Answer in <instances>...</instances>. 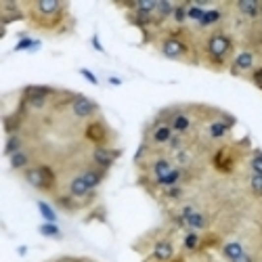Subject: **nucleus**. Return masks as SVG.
I'll list each match as a JSON object with an SVG mask.
<instances>
[{"label":"nucleus","mask_w":262,"mask_h":262,"mask_svg":"<svg viewBox=\"0 0 262 262\" xmlns=\"http://www.w3.org/2000/svg\"><path fill=\"white\" fill-rule=\"evenodd\" d=\"M80 176L86 180V185H88L90 189H97L101 182H103V170H97V168H88L84 170Z\"/></svg>","instance_id":"nucleus-13"},{"label":"nucleus","mask_w":262,"mask_h":262,"mask_svg":"<svg viewBox=\"0 0 262 262\" xmlns=\"http://www.w3.org/2000/svg\"><path fill=\"white\" fill-rule=\"evenodd\" d=\"M243 252H245V250H243V245H241L239 241H229V243L222 245V254H225V258H229V260L239 258Z\"/></svg>","instance_id":"nucleus-16"},{"label":"nucleus","mask_w":262,"mask_h":262,"mask_svg":"<svg viewBox=\"0 0 262 262\" xmlns=\"http://www.w3.org/2000/svg\"><path fill=\"white\" fill-rule=\"evenodd\" d=\"M71 111H74L76 117H82L84 120V117H90V116L97 114L99 107H97V103L88 97H76L71 101Z\"/></svg>","instance_id":"nucleus-3"},{"label":"nucleus","mask_w":262,"mask_h":262,"mask_svg":"<svg viewBox=\"0 0 262 262\" xmlns=\"http://www.w3.org/2000/svg\"><path fill=\"white\" fill-rule=\"evenodd\" d=\"M231 126H233V122H222V120H218V122H212L210 124L208 132H210L212 139H225L227 134H229V130H231Z\"/></svg>","instance_id":"nucleus-12"},{"label":"nucleus","mask_w":262,"mask_h":262,"mask_svg":"<svg viewBox=\"0 0 262 262\" xmlns=\"http://www.w3.org/2000/svg\"><path fill=\"white\" fill-rule=\"evenodd\" d=\"M29 46L34 49V46H38V42H34V40H29V38H26V40H21L17 46H15V49H17V51H23V49H29Z\"/></svg>","instance_id":"nucleus-35"},{"label":"nucleus","mask_w":262,"mask_h":262,"mask_svg":"<svg viewBox=\"0 0 262 262\" xmlns=\"http://www.w3.org/2000/svg\"><path fill=\"white\" fill-rule=\"evenodd\" d=\"M172 168H174V166H172L168 160H157V162L151 166V172H153L155 182H157V180H162V178H164L166 174H168Z\"/></svg>","instance_id":"nucleus-17"},{"label":"nucleus","mask_w":262,"mask_h":262,"mask_svg":"<svg viewBox=\"0 0 262 262\" xmlns=\"http://www.w3.org/2000/svg\"><path fill=\"white\" fill-rule=\"evenodd\" d=\"M17 151H21V139L17 134H9V139H6V145H4V153L6 155H15Z\"/></svg>","instance_id":"nucleus-21"},{"label":"nucleus","mask_w":262,"mask_h":262,"mask_svg":"<svg viewBox=\"0 0 262 262\" xmlns=\"http://www.w3.org/2000/svg\"><path fill=\"white\" fill-rule=\"evenodd\" d=\"M153 258L155 260H160V262H166V260H172L174 258V248H172V243L168 241H160L153 248Z\"/></svg>","instance_id":"nucleus-11"},{"label":"nucleus","mask_w":262,"mask_h":262,"mask_svg":"<svg viewBox=\"0 0 262 262\" xmlns=\"http://www.w3.org/2000/svg\"><path fill=\"white\" fill-rule=\"evenodd\" d=\"M185 227L191 229V231H200V229L208 227V218H205L204 214H200V212H193L189 218H185Z\"/></svg>","instance_id":"nucleus-14"},{"label":"nucleus","mask_w":262,"mask_h":262,"mask_svg":"<svg viewBox=\"0 0 262 262\" xmlns=\"http://www.w3.org/2000/svg\"><path fill=\"white\" fill-rule=\"evenodd\" d=\"M220 17H222V13H220V11H205V13H204V17H202V21H200V26H202V28L214 26V23H218V21H220Z\"/></svg>","instance_id":"nucleus-24"},{"label":"nucleus","mask_w":262,"mask_h":262,"mask_svg":"<svg viewBox=\"0 0 262 262\" xmlns=\"http://www.w3.org/2000/svg\"><path fill=\"white\" fill-rule=\"evenodd\" d=\"M252 82L262 90V67H258V69H254V71H252Z\"/></svg>","instance_id":"nucleus-34"},{"label":"nucleus","mask_w":262,"mask_h":262,"mask_svg":"<svg viewBox=\"0 0 262 262\" xmlns=\"http://www.w3.org/2000/svg\"><path fill=\"white\" fill-rule=\"evenodd\" d=\"M86 137H88L90 141H94V143H101L103 139V126L99 124V122H94V124H90L88 128H86Z\"/></svg>","instance_id":"nucleus-23"},{"label":"nucleus","mask_w":262,"mask_h":262,"mask_svg":"<svg viewBox=\"0 0 262 262\" xmlns=\"http://www.w3.org/2000/svg\"><path fill=\"white\" fill-rule=\"evenodd\" d=\"M204 13H205V11L202 9V6H191V4H189V9H187V17L200 23V21H202V17H204Z\"/></svg>","instance_id":"nucleus-30"},{"label":"nucleus","mask_w":262,"mask_h":262,"mask_svg":"<svg viewBox=\"0 0 262 262\" xmlns=\"http://www.w3.org/2000/svg\"><path fill=\"white\" fill-rule=\"evenodd\" d=\"M180 195H182V187L180 185L166 189V197H170V200H176V197H180Z\"/></svg>","instance_id":"nucleus-33"},{"label":"nucleus","mask_w":262,"mask_h":262,"mask_svg":"<svg viewBox=\"0 0 262 262\" xmlns=\"http://www.w3.org/2000/svg\"><path fill=\"white\" fill-rule=\"evenodd\" d=\"M187 9H189V4L185 2V4H176V9H174V21L176 23H185L189 17H187Z\"/></svg>","instance_id":"nucleus-26"},{"label":"nucleus","mask_w":262,"mask_h":262,"mask_svg":"<svg viewBox=\"0 0 262 262\" xmlns=\"http://www.w3.org/2000/svg\"><path fill=\"white\" fill-rule=\"evenodd\" d=\"M254 69V53L241 51L233 61V74H243V71Z\"/></svg>","instance_id":"nucleus-6"},{"label":"nucleus","mask_w":262,"mask_h":262,"mask_svg":"<svg viewBox=\"0 0 262 262\" xmlns=\"http://www.w3.org/2000/svg\"><path fill=\"white\" fill-rule=\"evenodd\" d=\"M250 189L256 195H262V174H252L250 178Z\"/></svg>","instance_id":"nucleus-31"},{"label":"nucleus","mask_w":262,"mask_h":262,"mask_svg":"<svg viewBox=\"0 0 262 262\" xmlns=\"http://www.w3.org/2000/svg\"><path fill=\"white\" fill-rule=\"evenodd\" d=\"M180 176H182V170L180 168H172L166 176L162 178V180H157V185L160 187H164V189H170V187H176L178 185V180H180Z\"/></svg>","instance_id":"nucleus-15"},{"label":"nucleus","mask_w":262,"mask_h":262,"mask_svg":"<svg viewBox=\"0 0 262 262\" xmlns=\"http://www.w3.org/2000/svg\"><path fill=\"white\" fill-rule=\"evenodd\" d=\"M229 53H231V38H229L227 34H220V31H216V34H212L208 38V55L216 63L225 61Z\"/></svg>","instance_id":"nucleus-1"},{"label":"nucleus","mask_w":262,"mask_h":262,"mask_svg":"<svg viewBox=\"0 0 262 262\" xmlns=\"http://www.w3.org/2000/svg\"><path fill=\"white\" fill-rule=\"evenodd\" d=\"M180 143H182V141H180V134H174V137L170 139L168 145H170L172 149H178V147H180Z\"/></svg>","instance_id":"nucleus-37"},{"label":"nucleus","mask_w":262,"mask_h":262,"mask_svg":"<svg viewBox=\"0 0 262 262\" xmlns=\"http://www.w3.org/2000/svg\"><path fill=\"white\" fill-rule=\"evenodd\" d=\"M170 128L174 132H187L189 128H191V117H189L187 114H172L170 117Z\"/></svg>","instance_id":"nucleus-10"},{"label":"nucleus","mask_w":262,"mask_h":262,"mask_svg":"<svg viewBox=\"0 0 262 262\" xmlns=\"http://www.w3.org/2000/svg\"><path fill=\"white\" fill-rule=\"evenodd\" d=\"M38 210H40V214L44 216V220H46V222H55V220H57V216H55V212L49 208V204L38 202Z\"/></svg>","instance_id":"nucleus-27"},{"label":"nucleus","mask_w":262,"mask_h":262,"mask_svg":"<svg viewBox=\"0 0 262 262\" xmlns=\"http://www.w3.org/2000/svg\"><path fill=\"white\" fill-rule=\"evenodd\" d=\"M23 178H26L34 189H42V191H49V187L53 185V180H55L51 168H46V166L28 168L26 172H23Z\"/></svg>","instance_id":"nucleus-2"},{"label":"nucleus","mask_w":262,"mask_h":262,"mask_svg":"<svg viewBox=\"0 0 262 262\" xmlns=\"http://www.w3.org/2000/svg\"><path fill=\"white\" fill-rule=\"evenodd\" d=\"M162 53L170 59H182L187 55V46L182 44L178 38H168V40H164V44H162Z\"/></svg>","instance_id":"nucleus-5"},{"label":"nucleus","mask_w":262,"mask_h":262,"mask_svg":"<svg viewBox=\"0 0 262 262\" xmlns=\"http://www.w3.org/2000/svg\"><path fill=\"white\" fill-rule=\"evenodd\" d=\"M94 189H90L88 185H86V180L82 176H76L74 180L69 182V195L71 197H78V200H84V197L92 195Z\"/></svg>","instance_id":"nucleus-7"},{"label":"nucleus","mask_w":262,"mask_h":262,"mask_svg":"<svg viewBox=\"0 0 262 262\" xmlns=\"http://www.w3.org/2000/svg\"><path fill=\"white\" fill-rule=\"evenodd\" d=\"M174 9H176V4L168 2V0H157V11H155V17L157 19H168L174 15Z\"/></svg>","instance_id":"nucleus-18"},{"label":"nucleus","mask_w":262,"mask_h":262,"mask_svg":"<svg viewBox=\"0 0 262 262\" xmlns=\"http://www.w3.org/2000/svg\"><path fill=\"white\" fill-rule=\"evenodd\" d=\"M28 105L34 107V109H42L46 105V97H26Z\"/></svg>","instance_id":"nucleus-32"},{"label":"nucleus","mask_w":262,"mask_h":262,"mask_svg":"<svg viewBox=\"0 0 262 262\" xmlns=\"http://www.w3.org/2000/svg\"><path fill=\"white\" fill-rule=\"evenodd\" d=\"M55 90L49 88V86H28L26 88V97H46L49 99V94H53Z\"/></svg>","instance_id":"nucleus-22"},{"label":"nucleus","mask_w":262,"mask_h":262,"mask_svg":"<svg viewBox=\"0 0 262 262\" xmlns=\"http://www.w3.org/2000/svg\"><path fill=\"white\" fill-rule=\"evenodd\" d=\"M174 130L170 128V124H155V128L151 132V141L155 145H164V143H170V139L174 137Z\"/></svg>","instance_id":"nucleus-8"},{"label":"nucleus","mask_w":262,"mask_h":262,"mask_svg":"<svg viewBox=\"0 0 262 262\" xmlns=\"http://www.w3.org/2000/svg\"><path fill=\"white\" fill-rule=\"evenodd\" d=\"M59 205L63 210H71V208H74V204H71L69 197H59Z\"/></svg>","instance_id":"nucleus-36"},{"label":"nucleus","mask_w":262,"mask_h":262,"mask_svg":"<svg viewBox=\"0 0 262 262\" xmlns=\"http://www.w3.org/2000/svg\"><path fill=\"white\" fill-rule=\"evenodd\" d=\"M80 74H82V76L86 78V80H90L92 84H97V82H99V80H97V78H94V76L90 74V71H88V69H80Z\"/></svg>","instance_id":"nucleus-38"},{"label":"nucleus","mask_w":262,"mask_h":262,"mask_svg":"<svg viewBox=\"0 0 262 262\" xmlns=\"http://www.w3.org/2000/svg\"><path fill=\"white\" fill-rule=\"evenodd\" d=\"M237 9H239L245 17L254 19L262 13V4L258 2V0H239V2H237Z\"/></svg>","instance_id":"nucleus-9"},{"label":"nucleus","mask_w":262,"mask_h":262,"mask_svg":"<svg viewBox=\"0 0 262 262\" xmlns=\"http://www.w3.org/2000/svg\"><path fill=\"white\" fill-rule=\"evenodd\" d=\"M182 243H185V248H187L189 252H193L197 245H200V235H197L195 231H189V233L185 235V241H182Z\"/></svg>","instance_id":"nucleus-25"},{"label":"nucleus","mask_w":262,"mask_h":262,"mask_svg":"<svg viewBox=\"0 0 262 262\" xmlns=\"http://www.w3.org/2000/svg\"><path fill=\"white\" fill-rule=\"evenodd\" d=\"M120 157V151L117 149H107V147H97L92 151V160H94V164L99 166L101 170H107V168H111L114 166V162Z\"/></svg>","instance_id":"nucleus-4"},{"label":"nucleus","mask_w":262,"mask_h":262,"mask_svg":"<svg viewBox=\"0 0 262 262\" xmlns=\"http://www.w3.org/2000/svg\"><path fill=\"white\" fill-rule=\"evenodd\" d=\"M9 160H11V168H15V170H28L29 157H28L26 151H17L15 155H11Z\"/></svg>","instance_id":"nucleus-20"},{"label":"nucleus","mask_w":262,"mask_h":262,"mask_svg":"<svg viewBox=\"0 0 262 262\" xmlns=\"http://www.w3.org/2000/svg\"><path fill=\"white\" fill-rule=\"evenodd\" d=\"M231 262H254V260H252V256H250L248 252H243L239 258H235V260H231Z\"/></svg>","instance_id":"nucleus-39"},{"label":"nucleus","mask_w":262,"mask_h":262,"mask_svg":"<svg viewBox=\"0 0 262 262\" xmlns=\"http://www.w3.org/2000/svg\"><path fill=\"white\" fill-rule=\"evenodd\" d=\"M250 166H252L254 174H262V153L260 151H254L252 160H250Z\"/></svg>","instance_id":"nucleus-29"},{"label":"nucleus","mask_w":262,"mask_h":262,"mask_svg":"<svg viewBox=\"0 0 262 262\" xmlns=\"http://www.w3.org/2000/svg\"><path fill=\"white\" fill-rule=\"evenodd\" d=\"M34 9L36 11H40V13H46V15H53V13H57L63 9V4L57 2V0H44V2H36L34 4Z\"/></svg>","instance_id":"nucleus-19"},{"label":"nucleus","mask_w":262,"mask_h":262,"mask_svg":"<svg viewBox=\"0 0 262 262\" xmlns=\"http://www.w3.org/2000/svg\"><path fill=\"white\" fill-rule=\"evenodd\" d=\"M40 233L46 237H61V231L55 227V222H46V225L40 227Z\"/></svg>","instance_id":"nucleus-28"}]
</instances>
